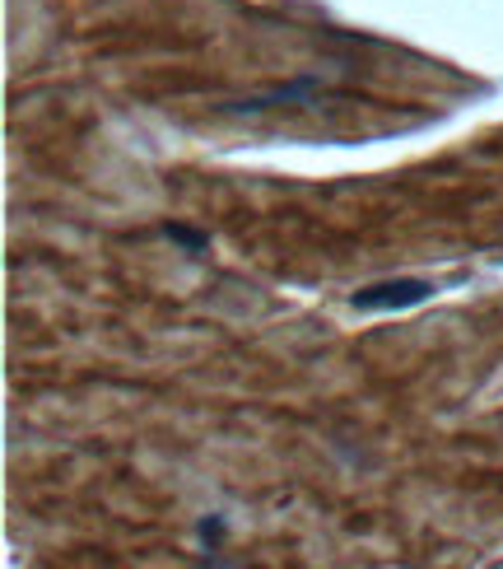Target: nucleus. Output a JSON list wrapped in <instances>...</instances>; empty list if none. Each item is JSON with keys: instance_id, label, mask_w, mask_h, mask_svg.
I'll return each instance as SVG.
<instances>
[{"instance_id": "nucleus-1", "label": "nucleus", "mask_w": 503, "mask_h": 569, "mask_svg": "<svg viewBox=\"0 0 503 569\" xmlns=\"http://www.w3.org/2000/svg\"><path fill=\"white\" fill-rule=\"evenodd\" d=\"M429 284L424 280H392V284H373V290H359L354 295V308H364V313H396V308H411V303H424Z\"/></svg>"}, {"instance_id": "nucleus-2", "label": "nucleus", "mask_w": 503, "mask_h": 569, "mask_svg": "<svg viewBox=\"0 0 503 569\" xmlns=\"http://www.w3.org/2000/svg\"><path fill=\"white\" fill-rule=\"evenodd\" d=\"M168 239L182 243V248H191V252H201V248H205V233H197V229H182V224H168Z\"/></svg>"}]
</instances>
